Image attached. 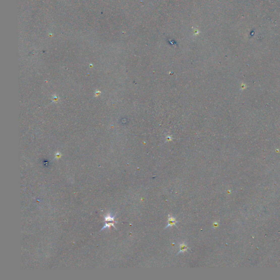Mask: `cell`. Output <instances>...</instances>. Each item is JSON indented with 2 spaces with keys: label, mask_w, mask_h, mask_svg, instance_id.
<instances>
[{
  "label": "cell",
  "mask_w": 280,
  "mask_h": 280,
  "mask_svg": "<svg viewBox=\"0 0 280 280\" xmlns=\"http://www.w3.org/2000/svg\"><path fill=\"white\" fill-rule=\"evenodd\" d=\"M115 216V215H112L111 214L109 213V214H107V215H106V216L105 217V221H106V222H115L114 221Z\"/></svg>",
  "instance_id": "obj_3"
},
{
  "label": "cell",
  "mask_w": 280,
  "mask_h": 280,
  "mask_svg": "<svg viewBox=\"0 0 280 280\" xmlns=\"http://www.w3.org/2000/svg\"><path fill=\"white\" fill-rule=\"evenodd\" d=\"M188 249V247L187 246V245L184 243H182L179 244V252L177 254V255H179V253H184L185 251H186Z\"/></svg>",
  "instance_id": "obj_2"
},
{
  "label": "cell",
  "mask_w": 280,
  "mask_h": 280,
  "mask_svg": "<svg viewBox=\"0 0 280 280\" xmlns=\"http://www.w3.org/2000/svg\"><path fill=\"white\" fill-rule=\"evenodd\" d=\"M177 223V222L176 221V219L172 216H169V220H168V223H167V226L166 227L165 229L168 228L169 227H171L172 226H174Z\"/></svg>",
  "instance_id": "obj_1"
},
{
  "label": "cell",
  "mask_w": 280,
  "mask_h": 280,
  "mask_svg": "<svg viewBox=\"0 0 280 280\" xmlns=\"http://www.w3.org/2000/svg\"><path fill=\"white\" fill-rule=\"evenodd\" d=\"M111 227H113L114 228H115V226H114V224L113 223H106V224L104 226L102 229H101V230L102 231V230H104L105 229H106V228H110Z\"/></svg>",
  "instance_id": "obj_4"
}]
</instances>
